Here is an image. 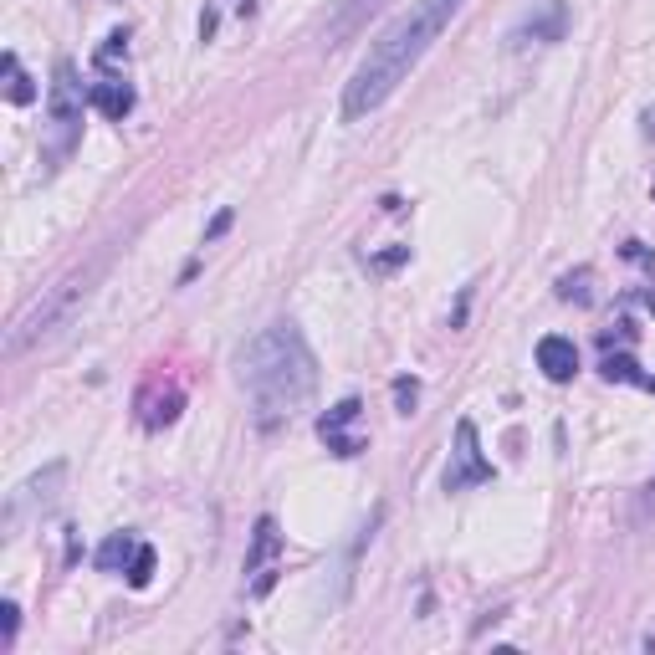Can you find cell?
<instances>
[{
    "mask_svg": "<svg viewBox=\"0 0 655 655\" xmlns=\"http://www.w3.org/2000/svg\"><path fill=\"white\" fill-rule=\"evenodd\" d=\"M456 11H461V0H415L405 16L389 21L369 41L364 62L354 67V77H348V87H343V118H369L374 108H384L389 93L425 62V52L456 21Z\"/></svg>",
    "mask_w": 655,
    "mask_h": 655,
    "instance_id": "cell-1",
    "label": "cell"
},
{
    "mask_svg": "<svg viewBox=\"0 0 655 655\" xmlns=\"http://www.w3.org/2000/svg\"><path fill=\"white\" fill-rule=\"evenodd\" d=\"M236 379L256 410V425L272 430L308 405L313 384H318V359H313L308 338L297 333V323H267L236 354Z\"/></svg>",
    "mask_w": 655,
    "mask_h": 655,
    "instance_id": "cell-2",
    "label": "cell"
},
{
    "mask_svg": "<svg viewBox=\"0 0 655 655\" xmlns=\"http://www.w3.org/2000/svg\"><path fill=\"white\" fill-rule=\"evenodd\" d=\"M93 277H98V267H77V272H67L62 282H52L47 292H41L31 308L11 323V333H6V348H11V359L16 354H26V348H36V343H47L57 328H67L72 323V313L87 302V292H93Z\"/></svg>",
    "mask_w": 655,
    "mask_h": 655,
    "instance_id": "cell-3",
    "label": "cell"
},
{
    "mask_svg": "<svg viewBox=\"0 0 655 655\" xmlns=\"http://www.w3.org/2000/svg\"><path fill=\"white\" fill-rule=\"evenodd\" d=\"M77 139H82V82H77L72 62H57L52 93H47V139H41V159H47V169L72 159Z\"/></svg>",
    "mask_w": 655,
    "mask_h": 655,
    "instance_id": "cell-4",
    "label": "cell"
},
{
    "mask_svg": "<svg viewBox=\"0 0 655 655\" xmlns=\"http://www.w3.org/2000/svg\"><path fill=\"white\" fill-rule=\"evenodd\" d=\"M62 476H67V466H47L41 476H31V482H21V487L6 497V533H11V538L26 528L31 517H41V512H52V507H57Z\"/></svg>",
    "mask_w": 655,
    "mask_h": 655,
    "instance_id": "cell-5",
    "label": "cell"
},
{
    "mask_svg": "<svg viewBox=\"0 0 655 655\" xmlns=\"http://www.w3.org/2000/svg\"><path fill=\"white\" fill-rule=\"evenodd\" d=\"M441 482H446V492H466V487L492 482V461L482 456V441H476L471 420H456V446H451V461H446Z\"/></svg>",
    "mask_w": 655,
    "mask_h": 655,
    "instance_id": "cell-6",
    "label": "cell"
},
{
    "mask_svg": "<svg viewBox=\"0 0 655 655\" xmlns=\"http://www.w3.org/2000/svg\"><path fill=\"white\" fill-rule=\"evenodd\" d=\"M277 558H282V533H277V517H256V533H251V553H246V594L261 599L272 594L277 584Z\"/></svg>",
    "mask_w": 655,
    "mask_h": 655,
    "instance_id": "cell-7",
    "label": "cell"
},
{
    "mask_svg": "<svg viewBox=\"0 0 655 655\" xmlns=\"http://www.w3.org/2000/svg\"><path fill=\"white\" fill-rule=\"evenodd\" d=\"M538 369H543L553 384H569V379L579 374V348H574V338H558V333L538 338Z\"/></svg>",
    "mask_w": 655,
    "mask_h": 655,
    "instance_id": "cell-8",
    "label": "cell"
},
{
    "mask_svg": "<svg viewBox=\"0 0 655 655\" xmlns=\"http://www.w3.org/2000/svg\"><path fill=\"white\" fill-rule=\"evenodd\" d=\"M563 26H569V11H563L558 0H548L543 16H528L507 41H512V47H543V41H558V36H563Z\"/></svg>",
    "mask_w": 655,
    "mask_h": 655,
    "instance_id": "cell-9",
    "label": "cell"
},
{
    "mask_svg": "<svg viewBox=\"0 0 655 655\" xmlns=\"http://www.w3.org/2000/svg\"><path fill=\"white\" fill-rule=\"evenodd\" d=\"M359 410H364L359 400H343V405H333V410H328V415L318 420V430H323V441H328V451H338V456H359V451H364V446L354 441V435H343L348 425H354V420H359Z\"/></svg>",
    "mask_w": 655,
    "mask_h": 655,
    "instance_id": "cell-10",
    "label": "cell"
},
{
    "mask_svg": "<svg viewBox=\"0 0 655 655\" xmlns=\"http://www.w3.org/2000/svg\"><path fill=\"white\" fill-rule=\"evenodd\" d=\"M87 103H93L103 118L123 123L128 113H134V87H128L123 77H103V82H93V93H87Z\"/></svg>",
    "mask_w": 655,
    "mask_h": 655,
    "instance_id": "cell-11",
    "label": "cell"
},
{
    "mask_svg": "<svg viewBox=\"0 0 655 655\" xmlns=\"http://www.w3.org/2000/svg\"><path fill=\"white\" fill-rule=\"evenodd\" d=\"M384 6V0H338V11H333V21H328V47H338V41H348L354 36L374 11Z\"/></svg>",
    "mask_w": 655,
    "mask_h": 655,
    "instance_id": "cell-12",
    "label": "cell"
},
{
    "mask_svg": "<svg viewBox=\"0 0 655 655\" xmlns=\"http://www.w3.org/2000/svg\"><path fill=\"white\" fill-rule=\"evenodd\" d=\"M134 553H139V538H134V533H113V538L98 548V569H103V574H128Z\"/></svg>",
    "mask_w": 655,
    "mask_h": 655,
    "instance_id": "cell-13",
    "label": "cell"
},
{
    "mask_svg": "<svg viewBox=\"0 0 655 655\" xmlns=\"http://www.w3.org/2000/svg\"><path fill=\"white\" fill-rule=\"evenodd\" d=\"M0 67H6V98H11V103H31V98H36V87H31V77L21 72L16 52H6V57H0Z\"/></svg>",
    "mask_w": 655,
    "mask_h": 655,
    "instance_id": "cell-14",
    "label": "cell"
},
{
    "mask_svg": "<svg viewBox=\"0 0 655 655\" xmlns=\"http://www.w3.org/2000/svg\"><path fill=\"white\" fill-rule=\"evenodd\" d=\"M604 379H620V384L635 379V384H650V389H655V379L635 374V359H625V354H609V359H604Z\"/></svg>",
    "mask_w": 655,
    "mask_h": 655,
    "instance_id": "cell-15",
    "label": "cell"
},
{
    "mask_svg": "<svg viewBox=\"0 0 655 655\" xmlns=\"http://www.w3.org/2000/svg\"><path fill=\"white\" fill-rule=\"evenodd\" d=\"M154 563H159V558H154V548H149V543H139L134 563H128V584H134V589H144V584L154 579Z\"/></svg>",
    "mask_w": 655,
    "mask_h": 655,
    "instance_id": "cell-16",
    "label": "cell"
},
{
    "mask_svg": "<svg viewBox=\"0 0 655 655\" xmlns=\"http://www.w3.org/2000/svg\"><path fill=\"white\" fill-rule=\"evenodd\" d=\"M415 400H420V384H415V379H395V405H400V415H415Z\"/></svg>",
    "mask_w": 655,
    "mask_h": 655,
    "instance_id": "cell-17",
    "label": "cell"
},
{
    "mask_svg": "<svg viewBox=\"0 0 655 655\" xmlns=\"http://www.w3.org/2000/svg\"><path fill=\"white\" fill-rule=\"evenodd\" d=\"M16 625H21V609L6 599V604H0V645H11V640H16Z\"/></svg>",
    "mask_w": 655,
    "mask_h": 655,
    "instance_id": "cell-18",
    "label": "cell"
},
{
    "mask_svg": "<svg viewBox=\"0 0 655 655\" xmlns=\"http://www.w3.org/2000/svg\"><path fill=\"white\" fill-rule=\"evenodd\" d=\"M123 52H128V36H123V31H113V36H108V41H103V52H98V62H103V67H108V62H118V57H123Z\"/></svg>",
    "mask_w": 655,
    "mask_h": 655,
    "instance_id": "cell-19",
    "label": "cell"
},
{
    "mask_svg": "<svg viewBox=\"0 0 655 655\" xmlns=\"http://www.w3.org/2000/svg\"><path fill=\"white\" fill-rule=\"evenodd\" d=\"M226 231H231V210H221V215L210 221V231H205V246H210V241H221Z\"/></svg>",
    "mask_w": 655,
    "mask_h": 655,
    "instance_id": "cell-20",
    "label": "cell"
},
{
    "mask_svg": "<svg viewBox=\"0 0 655 655\" xmlns=\"http://www.w3.org/2000/svg\"><path fill=\"white\" fill-rule=\"evenodd\" d=\"M640 507H645V512H655V482L645 487V502H640Z\"/></svg>",
    "mask_w": 655,
    "mask_h": 655,
    "instance_id": "cell-21",
    "label": "cell"
},
{
    "mask_svg": "<svg viewBox=\"0 0 655 655\" xmlns=\"http://www.w3.org/2000/svg\"><path fill=\"white\" fill-rule=\"evenodd\" d=\"M645 134H650V139H655V108H650V113H645Z\"/></svg>",
    "mask_w": 655,
    "mask_h": 655,
    "instance_id": "cell-22",
    "label": "cell"
}]
</instances>
